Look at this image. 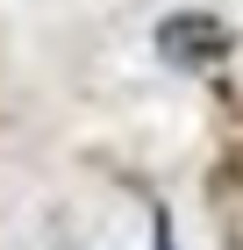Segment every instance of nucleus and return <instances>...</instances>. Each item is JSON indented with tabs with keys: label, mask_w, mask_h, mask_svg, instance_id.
<instances>
[{
	"label": "nucleus",
	"mask_w": 243,
	"mask_h": 250,
	"mask_svg": "<svg viewBox=\"0 0 243 250\" xmlns=\"http://www.w3.org/2000/svg\"><path fill=\"white\" fill-rule=\"evenodd\" d=\"M157 50H165L172 64H186V72H200V64H215L229 50V36L215 29L207 15H172L165 29H157Z\"/></svg>",
	"instance_id": "nucleus-1"
}]
</instances>
